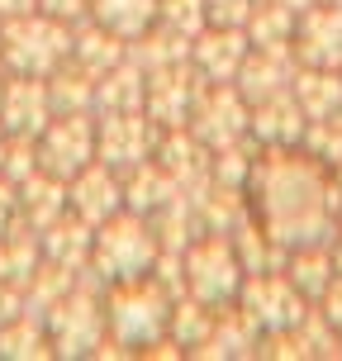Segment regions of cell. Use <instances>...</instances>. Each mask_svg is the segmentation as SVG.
Wrapping results in <instances>:
<instances>
[{
    "mask_svg": "<svg viewBox=\"0 0 342 361\" xmlns=\"http://www.w3.org/2000/svg\"><path fill=\"white\" fill-rule=\"evenodd\" d=\"M162 257V243H157V228L152 219L138 214V209H119L109 214L105 224H95V243H90V271L105 276L109 286L114 281H133V276H147Z\"/></svg>",
    "mask_w": 342,
    "mask_h": 361,
    "instance_id": "1",
    "label": "cell"
},
{
    "mask_svg": "<svg viewBox=\"0 0 342 361\" xmlns=\"http://www.w3.org/2000/svg\"><path fill=\"white\" fill-rule=\"evenodd\" d=\"M67 57H72V24L43 15V10L0 19V62H5V72L48 76Z\"/></svg>",
    "mask_w": 342,
    "mask_h": 361,
    "instance_id": "2",
    "label": "cell"
},
{
    "mask_svg": "<svg viewBox=\"0 0 342 361\" xmlns=\"http://www.w3.org/2000/svg\"><path fill=\"white\" fill-rule=\"evenodd\" d=\"M105 324L114 333V343L147 347L162 338V328L171 324V300L157 286V276H133V281H114L105 300Z\"/></svg>",
    "mask_w": 342,
    "mask_h": 361,
    "instance_id": "3",
    "label": "cell"
},
{
    "mask_svg": "<svg viewBox=\"0 0 342 361\" xmlns=\"http://www.w3.org/2000/svg\"><path fill=\"white\" fill-rule=\"evenodd\" d=\"M43 324H48V338H53V357H90V352L105 347V333H109L105 305L81 286L67 290V295L43 314Z\"/></svg>",
    "mask_w": 342,
    "mask_h": 361,
    "instance_id": "4",
    "label": "cell"
},
{
    "mask_svg": "<svg viewBox=\"0 0 342 361\" xmlns=\"http://www.w3.org/2000/svg\"><path fill=\"white\" fill-rule=\"evenodd\" d=\"M34 143H38V171L72 180L81 166L95 162V114L90 109H62L43 124Z\"/></svg>",
    "mask_w": 342,
    "mask_h": 361,
    "instance_id": "5",
    "label": "cell"
},
{
    "mask_svg": "<svg viewBox=\"0 0 342 361\" xmlns=\"http://www.w3.org/2000/svg\"><path fill=\"white\" fill-rule=\"evenodd\" d=\"M181 262H185V286H190V295L204 300V305H228L238 295V286H243V267H238L233 247L219 233L190 243Z\"/></svg>",
    "mask_w": 342,
    "mask_h": 361,
    "instance_id": "6",
    "label": "cell"
},
{
    "mask_svg": "<svg viewBox=\"0 0 342 361\" xmlns=\"http://www.w3.org/2000/svg\"><path fill=\"white\" fill-rule=\"evenodd\" d=\"M95 157L114 171H128L152 157V124L147 109H109L95 119Z\"/></svg>",
    "mask_w": 342,
    "mask_h": 361,
    "instance_id": "7",
    "label": "cell"
},
{
    "mask_svg": "<svg viewBox=\"0 0 342 361\" xmlns=\"http://www.w3.org/2000/svg\"><path fill=\"white\" fill-rule=\"evenodd\" d=\"M248 128V109H243V90L228 81H209V90H200L190 105V133L209 147H228Z\"/></svg>",
    "mask_w": 342,
    "mask_h": 361,
    "instance_id": "8",
    "label": "cell"
},
{
    "mask_svg": "<svg viewBox=\"0 0 342 361\" xmlns=\"http://www.w3.org/2000/svg\"><path fill=\"white\" fill-rule=\"evenodd\" d=\"M53 95H48V76H24L10 72L5 90H0V124L19 133V138H38L43 124L53 119Z\"/></svg>",
    "mask_w": 342,
    "mask_h": 361,
    "instance_id": "9",
    "label": "cell"
},
{
    "mask_svg": "<svg viewBox=\"0 0 342 361\" xmlns=\"http://www.w3.org/2000/svg\"><path fill=\"white\" fill-rule=\"evenodd\" d=\"M248 53H252V43H248L243 24H204L190 38V67L204 81H233L238 67L248 62Z\"/></svg>",
    "mask_w": 342,
    "mask_h": 361,
    "instance_id": "10",
    "label": "cell"
},
{
    "mask_svg": "<svg viewBox=\"0 0 342 361\" xmlns=\"http://www.w3.org/2000/svg\"><path fill=\"white\" fill-rule=\"evenodd\" d=\"M67 209L81 214L90 228H95V224H105L109 214H119V209H124V176L95 157L90 166H81V171L67 180Z\"/></svg>",
    "mask_w": 342,
    "mask_h": 361,
    "instance_id": "11",
    "label": "cell"
},
{
    "mask_svg": "<svg viewBox=\"0 0 342 361\" xmlns=\"http://www.w3.org/2000/svg\"><path fill=\"white\" fill-rule=\"evenodd\" d=\"M38 243H43V257L48 262H57V267L67 271H90V243H95V228H90L81 214H57L43 233H38Z\"/></svg>",
    "mask_w": 342,
    "mask_h": 361,
    "instance_id": "12",
    "label": "cell"
},
{
    "mask_svg": "<svg viewBox=\"0 0 342 361\" xmlns=\"http://www.w3.org/2000/svg\"><path fill=\"white\" fill-rule=\"evenodd\" d=\"M243 314L248 319H257V324H271V328H290L305 309H300V295L290 290V281H281V276H257L252 286H248V295H243Z\"/></svg>",
    "mask_w": 342,
    "mask_h": 361,
    "instance_id": "13",
    "label": "cell"
},
{
    "mask_svg": "<svg viewBox=\"0 0 342 361\" xmlns=\"http://www.w3.org/2000/svg\"><path fill=\"white\" fill-rule=\"evenodd\" d=\"M57 214H67V180L48 176V171H34L19 180V224L43 233Z\"/></svg>",
    "mask_w": 342,
    "mask_h": 361,
    "instance_id": "14",
    "label": "cell"
},
{
    "mask_svg": "<svg viewBox=\"0 0 342 361\" xmlns=\"http://www.w3.org/2000/svg\"><path fill=\"white\" fill-rule=\"evenodd\" d=\"M295 38H300V53L319 67H338L342 62V10H314L309 5L305 19L295 24Z\"/></svg>",
    "mask_w": 342,
    "mask_h": 361,
    "instance_id": "15",
    "label": "cell"
},
{
    "mask_svg": "<svg viewBox=\"0 0 342 361\" xmlns=\"http://www.w3.org/2000/svg\"><path fill=\"white\" fill-rule=\"evenodd\" d=\"M124 53H128V43L119 34H109L105 24H95V19H90L86 29H76V34H72V62H76V67H86L95 81H100L109 67H119Z\"/></svg>",
    "mask_w": 342,
    "mask_h": 361,
    "instance_id": "16",
    "label": "cell"
},
{
    "mask_svg": "<svg viewBox=\"0 0 342 361\" xmlns=\"http://www.w3.org/2000/svg\"><path fill=\"white\" fill-rule=\"evenodd\" d=\"M90 19L105 24L109 34H119L124 43H133L157 24V0H90Z\"/></svg>",
    "mask_w": 342,
    "mask_h": 361,
    "instance_id": "17",
    "label": "cell"
},
{
    "mask_svg": "<svg viewBox=\"0 0 342 361\" xmlns=\"http://www.w3.org/2000/svg\"><path fill=\"white\" fill-rule=\"evenodd\" d=\"M0 357L5 361H29V357H53V338H48V324L43 314H15L10 324H0Z\"/></svg>",
    "mask_w": 342,
    "mask_h": 361,
    "instance_id": "18",
    "label": "cell"
},
{
    "mask_svg": "<svg viewBox=\"0 0 342 361\" xmlns=\"http://www.w3.org/2000/svg\"><path fill=\"white\" fill-rule=\"evenodd\" d=\"M48 95H53L57 114H62V109H90L95 105V76L67 57L57 72H48Z\"/></svg>",
    "mask_w": 342,
    "mask_h": 361,
    "instance_id": "19",
    "label": "cell"
},
{
    "mask_svg": "<svg viewBox=\"0 0 342 361\" xmlns=\"http://www.w3.org/2000/svg\"><path fill=\"white\" fill-rule=\"evenodd\" d=\"M157 24L181 38H195L209 24V10H204V0H157Z\"/></svg>",
    "mask_w": 342,
    "mask_h": 361,
    "instance_id": "20",
    "label": "cell"
},
{
    "mask_svg": "<svg viewBox=\"0 0 342 361\" xmlns=\"http://www.w3.org/2000/svg\"><path fill=\"white\" fill-rule=\"evenodd\" d=\"M338 100H342L338 76H300V109H305L314 124H319V119H328Z\"/></svg>",
    "mask_w": 342,
    "mask_h": 361,
    "instance_id": "21",
    "label": "cell"
},
{
    "mask_svg": "<svg viewBox=\"0 0 342 361\" xmlns=\"http://www.w3.org/2000/svg\"><path fill=\"white\" fill-rule=\"evenodd\" d=\"M257 0H204V10H209V24H248Z\"/></svg>",
    "mask_w": 342,
    "mask_h": 361,
    "instance_id": "22",
    "label": "cell"
},
{
    "mask_svg": "<svg viewBox=\"0 0 342 361\" xmlns=\"http://www.w3.org/2000/svg\"><path fill=\"white\" fill-rule=\"evenodd\" d=\"M38 10L62 19V24H81V19L90 15V0H38Z\"/></svg>",
    "mask_w": 342,
    "mask_h": 361,
    "instance_id": "23",
    "label": "cell"
},
{
    "mask_svg": "<svg viewBox=\"0 0 342 361\" xmlns=\"http://www.w3.org/2000/svg\"><path fill=\"white\" fill-rule=\"evenodd\" d=\"M19 224V185L0 176V238Z\"/></svg>",
    "mask_w": 342,
    "mask_h": 361,
    "instance_id": "24",
    "label": "cell"
},
{
    "mask_svg": "<svg viewBox=\"0 0 342 361\" xmlns=\"http://www.w3.org/2000/svg\"><path fill=\"white\" fill-rule=\"evenodd\" d=\"M15 314H24V290L15 281H0V324H10Z\"/></svg>",
    "mask_w": 342,
    "mask_h": 361,
    "instance_id": "25",
    "label": "cell"
},
{
    "mask_svg": "<svg viewBox=\"0 0 342 361\" xmlns=\"http://www.w3.org/2000/svg\"><path fill=\"white\" fill-rule=\"evenodd\" d=\"M38 0H0V19H15V15H34Z\"/></svg>",
    "mask_w": 342,
    "mask_h": 361,
    "instance_id": "26",
    "label": "cell"
},
{
    "mask_svg": "<svg viewBox=\"0 0 342 361\" xmlns=\"http://www.w3.org/2000/svg\"><path fill=\"white\" fill-rule=\"evenodd\" d=\"M5 147H10V128L0 124V162H5Z\"/></svg>",
    "mask_w": 342,
    "mask_h": 361,
    "instance_id": "27",
    "label": "cell"
},
{
    "mask_svg": "<svg viewBox=\"0 0 342 361\" xmlns=\"http://www.w3.org/2000/svg\"><path fill=\"white\" fill-rule=\"evenodd\" d=\"M5 76H10V72H5V62H0V90H5Z\"/></svg>",
    "mask_w": 342,
    "mask_h": 361,
    "instance_id": "28",
    "label": "cell"
}]
</instances>
